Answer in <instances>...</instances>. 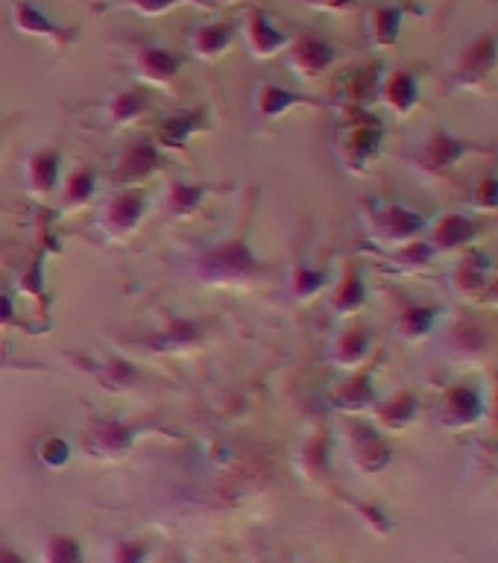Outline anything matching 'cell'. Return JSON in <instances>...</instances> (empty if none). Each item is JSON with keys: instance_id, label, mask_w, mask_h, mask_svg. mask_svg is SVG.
<instances>
[{"instance_id": "cell-1", "label": "cell", "mask_w": 498, "mask_h": 563, "mask_svg": "<svg viewBox=\"0 0 498 563\" xmlns=\"http://www.w3.org/2000/svg\"><path fill=\"white\" fill-rule=\"evenodd\" d=\"M498 62V35L484 33L466 44L455 70H452V86L457 88H482L493 74Z\"/></svg>"}, {"instance_id": "cell-2", "label": "cell", "mask_w": 498, "mask_h": 563, "mask_svg": "<svg viewBox=\"0 0 498 563\" xmlns=\"http://www.w3.org/2000/svg\"><path fill=\"white\" fill-rule=\"evenodd\" d=\"M200 273L206 279L218 282H235L246 279L258 273V262H255L253 250L246 246V241H229V244L211 250L200 258Z\"/></svg>"}, {"instance_id": "cell-3", "label": "cell", "mask_w": 498, "mask_h": 563, "mask_svg": "<svg viewBox=\"0 0 498 563\" xmlns=\"http://www.w3.org/2000/svg\"><path fill=\"white\" fill-rule=\"evenodd\" d=\"M469 150H475L473 144H466V141L461 139H449V135L438 132V135L422 147L420 162L422 167H429L434 174H443V170H449L452 165H457V158H464V153H469Z\"/></svg>"}, {"instance_id": "cell-4", "label": "cell", "mask_w": 498, "mask_h": 563, "mask_svg": "<svg viewBox=\"0 0 498 563\" xmlns=\"http://www.w3.org/2000/svg\"><path fill=\"white\" fill-rule=\"evenodd\" d=\"M141 218H144V197L139 191H126L106 209V229L114 235H126L139 227Z\"/></svg>"}, {"instance_id": "cell-5", "label": "cell", "mask_w": 498, "mask_h": 563, "mask_svg": "<svg viewBox=\"0 0 498 563\" xmlns=\"http://www.w3.org/2000/svg\"><path fill=\"white\" fill-rule=\"evenodd\" d=\"M334 62V51L332 44H325L323 38H302V42L294 47V65H297L302 74H323L329 65Z\"/></svg>"}, {"instance_id": "cell-6", "label": "cell", "mask_w": 498, "mask_h": 563, "mask_svg": "<svg viewBox=\"0 0 498 563\" xmlns=\"http://www.w3.org/2000/svg\"><path fill=\"white\" fill-rule=\"evenodd\" d=\"M358 438L361 440H355V449H352L355 464H358L364 473H378V470H385L387 461H390V449H387L369 429H358Z\"/></svg>"}, {"instance_id": "cell-7", "label": "cell", "mask_w": 498, "mask_h": 563, "mask_svg": "<svg viewBox=\"0 0 498 563\" xmlns=\"http://www.w3.org/2000/svg\"><path fill=\"white\" fill-rule=\"evenodd\" d=\"M385 95L387 103L394 106V112L408 114L413 106H417V100H420V86H417V79H413L411 74H396V77H390V82H387Z\"/></svg>"}, {"instance_id": "cell-8", "label": "cell", "mask_w": 498, "mask_h": 563, "mask_svg": "<svg viewBox=\"0 0 498 563\" xmlns=\"http://www.w3.org/2000/svg\"><path fill=\"white\" fill-rule=\"evenodd\" d=\"M156 165V147H153V144H139V147H132L130 153L123 156L121 167H118V176H121V179H141V176H147Z\"/></svg>"}, {"instance_id": "cell-9", "label": "cell", "mask_w": 498, "mask_h": 563, "mask_svg": "<svg viewBox=\"0 0 498 563\" xmlns=\"http://www.w3.org/2000/svg\"><path fill=\"white\" fill-rule=\"evenodd\" d=\"M378 141H381L378 123H358V126L350 132V141H346V150H350L352 162H364V158L373 156L378 150Z\"/></svg>"}, {"instance_id": "cell-10", "label": "cell", "mask_w": 498, "mask_h": 563, "mask_svg": "<svg viewBox=\"0 0 498 563\" xmlns=\"http://www.w3.org/2000/svg\"><path fill=\"white\" fill-rule=\"evenodd\" d=\"M95 438L100 452H106V455H121V452L130 449L132 429H126L121 422H100V426H95Z\"/></svg>"}, {"instance_id": "cell-11", "label": "cell", "mask_w": 498, "mask_h": 563, "mask_svg": "<svg viewBox=\"0 0 498 563\" xmlns=\"http://www.w3.org/2000/svg\"><path fill=\"white\" fill-rule=\"evenodd\" d=\"M399 30H402V9H376L373 15V42L378 47H390L399 38Z\"/></svg>"}, {"instance_id": "cell-12", "label": "cell", "mask_w": 498, "mask_h": 563, "mask_svg": "<svg viewBox=\"0 0 498 563\" xmlns=\"http://www.w3.org/2000/svg\"><path fill=\"white\" fill-rule=\"evenodd\" d=\"M44 563H86V554L77 537L56 534L44 545Z\"/></svg>"}, {"instance_id": "cell-13", "label": "cell", "mask_w": 498, "mask_h": 563, "mask_svg": "<svg viewBox=\"0 0 498 563\" xmlns=\"http://www.w3.org/2000/svg\"><path fill=\"white\" fill-rule=\"evenodd\" d=\"M15 21L21 30H26V33L47 35V38H65V33H62L59 26L53 24V21H47V18H44L35 7H30V3H18Z\"/></svg>"}, {"instance_id": "cell-14", "label": "cell", "mask_w": 498, "mask_h": 563, "mask_svg": "<svg viewBox=\"0 0 498 563\" xmlns=\"http://www.w3.org/2000/svg\"><path fill=\"white\" fill-rule=\"evenodd\" d=\"M56 170H59V156L56 153H38L30 162V185L35 191H47L56 183Z\"/></svg>"}, {"instance_id": "cell-15", "label": "cell", "mask_w": 498, "mask_h": 563, "mask_svg": "<svg viewBox=\"0 0 498 563\" xmlns=\"http://www.w3.org/2000/svg\"><path fill=\"white\" fill-rule=\"evenodd\" d=\"M250 38H253L255 51L262 53H276L285 44V33L273 30L270 21L262 15H253V21H250Z\"/></svg>"}, {"instance_id": "cell-16", "label": "cell", "mask_w": 498, "mask_h": 563, "mask_svg": "<svg viewBox=\"0 0 498 563\" xmlns=\"http://www.w3.org/2000/svg\"><path fill=\"white\" fill-rule=\"evenodd\" d=\"M232 35H235V26H229V24L202 26L200 33H197V51H200L202 56L220 53L229 42H232Z\"/></svg>"}, {"instance_id": "cell-17", "label": "cell", "mask_w": 498, "mask_h": 563, "mask_svg": "<svg viewBox=\"0 0 498 563\" xmlns=\"http://www.w3.org/2000/svg\"><path fill=\"white\" fill-rule=\"evenodd\" d=\"M449 411H452V420L469 426L482 413V402L473 390H455V394H449Z\"/></svg>"}, {"instance_id": "cell-18", "label": "cell", "mask_w": 498, "mask_h": 563, "mask_svg": "<svg viewBox=\"0 0 498 563\" xmlns=\"http://www.w3.org/2000/svg\"><path fill=\"white\" fill-rule=\"evenodd\" d=\"M141 68H144V74L153 79H170L176 74V59L170 53L158 51V47H150V51L141 53Z\"/></svg>"}, {"instance_id": "cell-19", "label": "cell", "mask_w": 498, "mask_h": 563, "mask_svg": "<svg viewBox=\"0 0 498 563\" xmlns=\"http://www.w3.org/2000/svg\"><path fill=\"white\" fill-rule=\"evenodd\" d=\"M294 103H299L297 95L281 91V88H276V86H267V88H262V97H258V112H262L264 118H279V114Z\"/></svg>"}, {"instance_id": "cell-20", "label": "cell", "mask_w": 498, "mask_h": 563, "mask_svg": "<svg viewBox=\"0 0 498 563\" xmlns=\"http://www.w3.org/2000/svg\"><path fill=\"white\" fill-rule=\"evenodd\" d=\"M200 118L202 114H179V118H174V121H167L165 126V144H174V147H179L188 135H191L197 126H200Z\"/></svg>"}, {"instance_id": "cell-21", "label": "cell", "mask_w": 498, "mask_h": 563, "mask_svg": "<svg viewBox=\"0 0 498 563\" xmlns=\"http://www.w3.org/2000/svg\"><path fill=\"white\" fill-rule=\"evenodd\" d=\"M469 232H473L469 220H461L457 214H449V218L440 223L438 241H440V244H446V246H455V244H461V241H464Z\"/></svg>"}, {"instance_id": "cell-22", "label": "cell", "mask_w": 498, "mask_h": 563, "mask_svg": "<svg viewBox=\"0 0 498 563\" xmlns=\"http://www.w3.org/2000/svg\"><path fill=\"white\" fill-rule=\"evenodd\" d=\"M144 106H147V97L139 95V91H126V95L114 97L112 114L118 121H132L135 114L144 112Z\"/></svg>"}, {"instance_id": "cell-23", "label": "cell", "mask_w": 498, "mask_h": 563, "mask_svg": "<svg viewBox=\"0 0 498 563\" xmlns=\"http://www.w3.org/2000/svg\"><path fill=\"white\" fill-rule=\"evenodd\" d=\"M150 554L147 540H121L114 545L112 561L114 563H144Z\"/></svg>"}, {"instance_id": "cell-24", "label": "cell", "mask_w": 498, "mask_h": 563, "mask_svg": "<svg viewBox=\"0 0 498 563\" xmlns=\"http://www.w3.org/2000/svg\"><path fill=\"white\" fill-rule=\"evenodd\" d=\"M385 223L390 229V235H408V232H417L420 229V218H413L411 211L405 209H387Z\"/></svg>"}, {"instance_id": "cell-25", "label": "cell", "mask_w": 498, "mask_h": 563, "mask_svg": "<svg viewBox=\"0 0 498 563\" xmlns=\"http://www.w3.org/2000/svg\"><path fill=\"white\" fill-rule=\"evenodd\" d=\"M95 194V174L91 170H79L70 176L68 183V200L70 202H86Z\"/></svg>"}, {"instance_id": "cell-26", "label": "cell", "mask_w": 498, "mask_h": 563, "mask_svg": "<svg viewBox=\"0 0 498 563\" xmlns=\"http://www.w3.org/2000/svg\"><path fill=\"white\" fill-rule=\"evenodd\" d=\"M411 411H413L411 396H399V399H394V402L381 408V417H385L387 426H402V422L411 420Z\"/></svg>"}, {"instance_id": "cell-27", "label": "cell", "mask_w": 498, "mask_h": 563, "mask_svg": "<svg viewBox=\"0 0 498 563\" xmlns=\"http://www.w3.org/2000/svg\"><path fill=\"white\" fill-rule=\"evenodd\" d=\"M70 457V446L65 440L59 438H51L42 443V461L47 466H65Z\"/></svg>"}, {"instance_id": "cell-28", "label": "cell", "mask_w": 498, "mask_h": 563, "mask_svg": "<svg viewBox=\"0 0 498 563\" xmlns=\"http://www.w3.org/2000/svg\"><path fill=\"white\" fill-rule=\"evenodd\" d=\"M200 200V188H188V185H174V209L191 211Z\"/></svg>"}, {"instance_id": "cell-29", "label": "cell", "mask_w": 498, "mask_h": 563, "mask_svg": "<svg viewBox=\"0 0 498 563\" xmlns=\"http://www.w3.org/2000/svg\"><path fill=\"white\" fill-rule=\"evenodd\" d=\"M364 350H367V334L364 332L346 334L341 343V352H346V355H341V361H350L352 355H355V358H361V355H364Z\"/></svg>"}, {"instance_id": "cell-30", "label": "cell", "mask_w": 498, "mask_h": 563, "mask_svg": "<svg viewBox=\"0 0 498 563\" xmlns=\"http://www.w3.org/2000/svg\"><path fill=\"white\" fill-rule=\"evenodd\" d=\"M361 302V282L358 276H352L350 282H346V288H343V294L337 297V306H341V311H346V308H358Z\"/></svg>"}, {"instance_id": "cell-31", "label": "cell", "mask_w": 498, "mask_h": 563, "mask_svg": "<svg viewBox=\"0 0 498 563\" xmlns=\"http://www.w3.org/2000/svg\"><path fill=\"white\" fill-rule=\"evenodd\" d=\"M429 323H431V311H408L402 320V329H411V325H417L420 332H429Z\"/></svg>"}, {"instance_id": "cell-32", "label": "cell", "mask_w": 498, "mask_h": 563, "mask_svg": "<svg viewBox=\"0 0 498 563\" xmlns=\"http://www.w3.org/2000/svg\"><path fill=\"white\" fill-rule=\"evenodd\" d=\"M176 0H135V7L144 12H165L167 7H174Z\"/></svg>"}, {"instance_id": "cell-33", "label": "cell", "mask_w": 498, "mask_h": 563, "mask_svg": "<svg viewBox=\"0 0 498 563\" xmlns=\"http://www.w3.org/2000/svg\"><path fill=\"white\" fill-rule=\"evenodd\" d=\"M0 563H26L12 545H0Z\"/></svg>"}, {"instance_id": "cell-34", "label": "cell", "mask_w": 498, "mask_h": 563, "mask_svg": "<svg viewBox=\"0 0 498 563\" xmlns=\"http://www.w3.org/2000/svg\"><path fill=\"white\" fill-rule=\"evenodd\" d=\"M12 323V302L7 297H0V325Z\"/></svg>"}, {"instance_id": "cell-35", "label": "cell", "mask_w": 498, "mask_h": 563, "mask_svg": "<svg viewBox=\"0 0 498 563\" xmlns=\"http://www.w3.org/2000/svg\"><path fill=\"white\" fill-rule=\"evenodd\" d=\"M329 7H350V0H323Z\"/></svg>"}]
</instances>
